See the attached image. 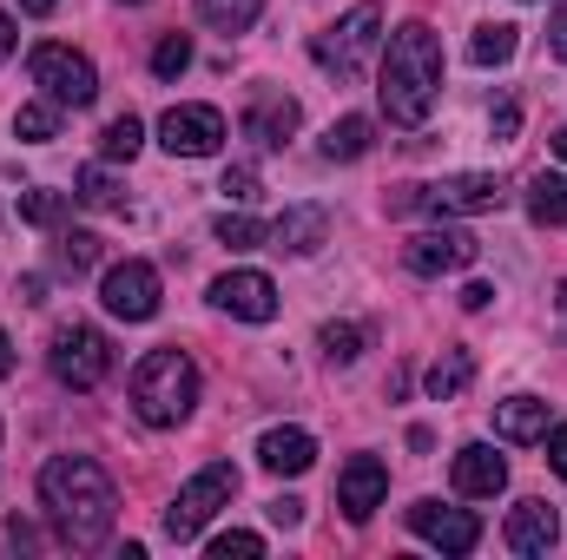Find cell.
Segmentation results:
<instances>
[{"label":"cell","mask_w":567,"mask_h":560,"mask_svg":"<svg viewBox=\"0 0 567 560\" xmlns=\"http://www.w3.org/2000/svg\"><path fill=\"white\" fill-rule=\"evenodd\" d=\"M133 409L152 428H178V422L198 409V363L178 343L140 356V370H133Z\"/></svg>","instance_id":"obj_3"},{"label":"cell","mask_w":567,"mask_h":560,"mask_svg":"<svg viewBox=\"0 0 567 560\" xmlns=\"http://www.w3.org/2000/svg\"><path fill=\"white\" fill-rule=\"evenodd\" d=\"M488 297H495L488 283H468V290H462V310H488Z\"/></svg>","instance_id":"obj_41"},{"label":"cell","mask_w":567,"mask_h":560,"mask_svg":"<svg viewBox=\"0 0 567 560\" xmlns=\"http://www.w3.org/2000/svg\"><path fill=\"white\" fill-rule=\"evenodd\" d=\"M258 560L265 554V541H258V535H245V528H231V535H218V541H212V560Z\"/></svg>","instance_id":"obj_35"},{"label":"cell","mask_w":567,"mask_h":560,"mask_svg":"<svg viewBox=\"0 0 567 560\" xmlns=\"http://www.w3.org/2000/svg\"><path fill=\"white\" fill-rule=\"evenodd\" d=\"M528 218L535 225H567V172H535L528 178Z\"/></svg>","instance_id":"obj_22"},{"label":"cell","mask_w":567,"mask_h":560,"mask_svg":"<svg viewBox=\"0 0 567 560\" xmlns=\"http://www.w3.org/2000/svg\"><path fill=\"white\" fill-rule=\"evenodd\" d=\"M231 495H238V468H231V462L198 468V475L172 495V508H165V535H172V541H192L218 508H231Z\"/></svg>","instance_id":"obj_7"},{"label":"cell","mask_w":567,"mask_h":560,"mask_svg":"<svg viewBox=\"0 0 567 560\" xmlns=\"http://www.w3.org/2000/svg\"><path fill=\"white\" fill-rule=\"evenodd\" d=\"M542 442H548V462H555V475L567 481V422H555V428H548Z\"/></svg>","instance_id":"obj_37"},{"label":"cell","mask_w":567,"mask_h":560,"mask_svg":"<svg viewBox=\"0 0 567 560\" xmlns=\"http://www.w3.org/2000/svg\"><path fill=\"white\" fill-rule=\"evenodd\" d=\"M323 238H330V211H323V205H290L278 225H271V245H278V251H290V258L323 251Z\"/></svg>","instance_id":"obj_18"},{"label":"cell","mask_w":567,"mask_h":560,"mask_svg":"<svg viewBox=\"0 0 567 560\" xmlns=\"http://www.w3.org/2000/svg\"><path fill=\"white\" fill-rule=\"evenodd\" d=\"M13 53H20V27L0 13V60H13Z\"/></svg>","instance_id":"obj_40"},{"label":"cell","mask_w":567,"mask_h":560,"mask_svg":"<svg viewBox=\"0 0 567 560\" xmlns=\"http://www.w3.org/2000/svg\"><path fill=\"white\" fill-rule=\"evenodd\" d=\"M317 343H323V356H330V363H357V356H363V343H370V330H363V323H323V336H317Z\"/></svg>","instance_id":"obj_29"},{"label":"cell","mask_w":567,"mask_h":560,"mask_svg":"<svg viewBox=\"0 0 567 560\" xmlns=\"http://www.w3.org/2000/svg\"><path fill=\"white\" fill-rule=\"evenodd\" d=\"M40 508H47V521L66 548H100L113 535L120 495H113V481L93 455H53L40 468Z\"/></svg>","instance_id":"obj_1"},{"label":"cell","mask_w":567,"mask_h":560,"mask_svg":"<svg viewBox=\"0 0 567 560\" xmlns=\"http://www.w3.org/2000/svg\"><path fill=\"white\" fill-rule=\"evenodd\" d=\"M515 46H522V27H508V20H488V27H475V40H468V60H475V66H508V60H515Z\"/></svg>","instance_id":"obj_23"},{"label":"cell","mask_w":567,"mask_h":560,"mask_svg":"<svg viewBox=\"0 0 567 560\" xmlns=\"http://www.w3.org/2000/svg\"><path fill=\"white\" fill-rule=\"evenodd\" d=\"M140 145H145V126L133 113L106 120V133H100V152H106V158H140Z\"/></svg>","instance_id":"obj_31"},{"label":"cell","mask_w":567,"mask_h":560,"mask_svg":"<svg viewBox=\"0 0 567 560\" xmlns=\"http://www.w3.org/2000/svg\"><path fill=\"white\" fill-rule=\"evenodd\" d=\"M93 265H100V238H93V231H66V238H60V271L86 278Z\"/></svg>","instance_id":"obj_32"},{"label":"cell","mask_w":567,"mask_h":560,"mask_svg":"<svg viewBox=\"0 0 567 560\" xmlns=\"http://www.w3.org/2000/svg\"><path fill=\"white\" fill-rule=\"evenodd\" d=\"M13 133H20L27 145L60 139V106H53V100H27V106L13 113Z\"/></svg>","instance_id":"obj_26"},{"label":"cell","mask_w":567,"mask_h":560,"mask_svg":"<svg viewBox=\"0 0 567 560\" xmlns=\"http://www.w3.org/2000/svg\"><path fill=\"white\" fill-rule=\"evenodd\" d=\"M185 66H192V40H185V33H165V40L152 46V73H158V80H178Z\"/></svg>","instance_id":"obj_33"},{"label":"cell","mask_w":567,"mask_h":560,"mask_svg":"<svg viewBox=\"0 0 567 560\" xmlns=\"http://www.w3.org/2000/svg\"><path fill=\"white\" fill-rule=\"evenodd\" d=\"M158 145L172 158H212L225 145V113L218 106H172L158 120Z\"/></svg>","instance_id":"obj_10"},{"label":"cell","mask_w":567,"mask_h":560,"mask_svg":"<svg viewBox=\"0 0 567 560\" xmlns=\"http://www.w3.org/2000/svg\"><path fill=\"white\" fill-rule=\"evenodd\" d=\"M0 376H13V343H7V330H0Z\"/></svg>","instance_id":"obj_42"},{"label":"cell","mask_w":567,"mask_h":560,"mask_svg":"<svg viewBox=\"0 0 567 560\" xmlns=\"http://www.w3.org/2000/svg\"><path fill=\"white\" fill-rule=\"evenodd\" d=\"M126 7H145V0H126Z\"/></svg>","instance_id":"obj_46"},{"label":"cell","mask_w":567,"mask_h":560,"mask_svg":"<svg viewBox=\"0 0 567 560\" xmlns=\"http://www.w3.org/2000/svg\"><path fill=\"white\" fill-rule=\"evenodd\" d=\"M548 46H555V60L567 66V0H555V7H548Z\"/></svg>","instance_id":"obj_36"},{"label":"cell","mask_w":567,"mask_h":560,"mask_svg":"<svg viewBox=\"0 0 567 560\" xmlns=\"http://www.w3.org/2000/svg\"><path fill=\"white\" fill-rule=\"evenodd\" d=\"M377 145V126L370 120H337L330 133H323V158H363Z\"/></svg>","instance_id":"obj_25"},{"label":"cell","mask_w":567,"mask_h":560,"mask_svg":"<svg viewBox=\"0 0 567 560\" xmlns=\"http://www.w3.org/2000/svg\"><path fill=\"white\" fill-rule=\"evenodd\" d=\"M449 481H455V495H462V501H495V495L508 488V462H502L488 442H468V448L455 455Z\"/></svg>","instance_id":"obj_15"},{"label":"cell","mask_w":567,"mask_h":560,"mask_svg":"<svg viewBox=\"0 0 567 560\" xmlns=\"http://www.w3.org/2000/svg\"><path fill=\"white\" fill-rule=\"evenodd\" d=\"M66 211H73V198H66V191H47V185L20 191V225H33V231H60V225H66Z\"/></svg>","instance_id":"obj_24"},{"label":"cell","mask_w":567,"mask_h":560,"mask_svg":"<svg viewBox=\"0 0 567 560\" xmlns=\"http://www.w3.org/2000/svg\"><path fill=\"white\" fill-rule=\"evenodd\" d=\"M555 152H561V158H567V126H561V139H555Z\"/></svg>","instance_id":"obj_44"},{"label":"cell","mask_w":567,"mask_h":560,"mask_svg":"<svg viewBox=\"0 0 567 560\" xmlns=\"http://www.w3.org/2000/svg\"><path fill=\"white\" fill-rule=\"evenodd\" d=\"M423 383H429V396H435V403H455V396L475 383V356H468V350H442V356L429 363Z\"/></svg>","instance_id":"obj_21"},{"label":"cell","mask_w":567,"mask_h":560,"mask_svg":"<svg viewBox=\"0 0 567 560\" xmlns=\"http://www.w3.org/2000/svg\"><path fill=\"white\" fill-rule=\"evenodd\" d=\"M383 113L390 126H423L442 100V46L423 20H403L383 46Z\"/></svg>","instance_id":"obj_2"},{"label":"cell","mask_w":567,"mask_h":560,"mask_svg":"<svg viewBox=\"0 0 567 560\" xmlns=\"http://www.w3.org/2000/svg\"><path fill=\"white\" fill-rule=\"evenodd\" d=\"M488 126H495V139H515V126H522V113H515V100H502Z\"/></svg>","instance_id":"obj_39"},{"label":"cell","mask_w":567,"mask_h":560,"mask_svg":"<svg viewBox=\"0 0 567 560\" xmlns=\"http://www.w3.org/2000/svg\"><path fill=\"white\" fill-rule=\"evenodd\" d=\"M231 205H251L258 191H265V178H258V165H225V185H218Z\"/></svg>","instance_id":"obj_34"},{"label":"cell","mask_w":567,"mask_h":560,"mask_svg":"<svg viewBox=\"0 0 567 560\" xmlns=\"http://www.w3.org/2000/svg\"><path fill=\"white\" fill-rule=\"evenodd\" d=\"M60 0H20V13H53Z\"/></svg>","instance_id":"obj_43"},{"label":"cell","mask_w":567,"mask_h":560,"mask_svg":"<svg viewBox=\"0 0 567 560\" xmlns=\"http://www.w3.org/2000/svg\"><path fill=\"white\" fill-rule=\"evenodd\" d=\"M47 363H53V376L66 383V390H100L106 383V370H113V350H106V336L93 330V323H60L53 330V350H47Z\"/></svg>","instance_id":"obj_8"},{"label":"cell","mask_w":567,"mask_h":560,"mask_svg":"<svg viewBox=\"0 0 567 560\" xmlns=\"http://www.w3.org/2000/svg\"><path fill=\"white\" fill-rule=\"evenodd\" d=\"M502 205V178L488 172H455V178H435V185H410L390 198V211H429V218H475V211H495Z\"/></svg>","instance_id":"obj_5"},{"label":"cell","mask_w":567,"mask_h":560,"mask_svg":"<svg viewBox=\"0 0 567 560\" xmlns=\"http://www.w3.org/2000/svg\"><path fill=\"white\" fill-rule=\"evenodd\" d=\"M271 521H278V528H297V521H303V501H297V495H278V501H271Z\"/></svg>","instance_id":"obj_38"},{"label":"cell","mask_w":567,"mask_h":560,"mask_svg":"<svg viewBox=\"0 0 567 560\" xmlns=\"http://www.w3.org/2000/svg\"><path fill=\"white\" fill-rule=\"evenodd\" d=\"M297 120H303V113H297L290 93H258V100L245 106V139L265 145V152H278V145L297 133Z\"/></svg>","instance_id":"obj_17"},{"label":"cell","mask_w":567,"mask_h":560,"mask_svg":"<svg viewBox=\"0 0 567 560\" xmlns=\"http://www.w3.org/2000/svg\"><path fill=\"white\" fill-rule=\"evenodd\" d=\"M198 13H205L212 27H225V33H245V27L265 13V0H198Z\"/></svg>","instance_id":"obj_30"},{"label":"cell","mask_w":567,"mask_h":560,"mask_svg":"<svg viewBox=\"0 0 567 560\" xmlns=\"http://www.w3.org/2000/svg\"><path fill=\"white\" fill-rule=\"evenodd\" d=\"M561 310H567V278H561Z\"/></svg>","instance_id":"obj_45"},{"label":"cell","mask_w":567,"mask_h":560,"mask_svg":"<svg viewBox=\"0 0 567 560\" xmlns=\"http://www.w3.org/2000/svg\"><path fill=\"white\" fill-rule=\"evenodd\" d=\"M482 258V245L468 238V231H416L410 245H403V265L416 271V278H449V271H468Z\"/></svg>","instance_id":"obj_11"},{"label":"cell","mask_w":567,"mask_h":560,"mask_svg":"<svg viewBox=\"0 0 567 560\" xmlns=\"http://www.w3.org/2000/svg\"><path fill=\"white\" fill-rule=\"evenodd\" d=\"M100 303H106L113 317H126V323H152V317H158V271H152L145 258L113 265V271L100 278Z\"/></svg>","instance_id":"obj_9"},{"label":"cell","mask_w":567,"mask_h":560,"mask_svg":"<svg viewBox=\"0 0 567 560\" xmlns=\"http://www.w3.org/2000/svg\"><path fill=\"white\" fill-rule=\"evenodd\" d=\"M27 73H33V86L53 100V106H93L100 100V73H93V60L86 53H73V46H60V40H40L33 53H27Z\"/></svg>","instance_id":"obj_6"},{"label":"cell","mask_w":567,"mask_h":560,"mask_svg":"<svg viewBox=\"0 0 567 560\" xmlns=\"http://www.w3.org/2000/svg\"><path fill=\"white\" fill-rule=\"evenodd\" d=\"M502 541L515 548V554H548L555 541H561V515L548 508V501H515V515H508V528H502Z\"/></svg>","instance_id":"obj_16"},{"label":"cell","mask_w":567,"mask_h":560,"mask_svg":"<svg viewBox=\"0 0 567 560\" xmlns=\"http://www.w3.org/2000/svg\"><path fill=\"white\" fill-rule=\"evenodd\" d=\"M212 303L225 317H238V323H271L278 317V283L265 278V271H225V278L212 283Z\"/></svg>","instance_id":"obj_13"},{"label":"cell","mask_w":567,"mask_h":560,"mask_svg":"<svg viewBox=\"0 0 567 560\" xmlns=\"http://www.w3.org/2000/svg\"><path fill=\"white\" fill-rule=\"evenodd\" d=\"M555 422H548V403L542 396H508V403H495V435L502 442H542Z\"/></svg>","instance_id":"obj_20"},{"label":"cell","mask_w":567,"mask_h":560,"mask_svg":"<svg viewBox=\"0 0 567 560\" xmlns=\"http://www.w3.org/2000/svg\"><path fill=\"white\" fill-rule=\"evenodd\" d=\"M73 198L93 205V211H120V178H113L106 165H86V172L73 178Z\"/></svg>","instance_id":"obj_27"},{"label":"cell","mask_w":567,"mask_h":560,"mask_svg":"<svg viewBox=\"0 0 567 560\" xmlns=\"http://www.w3.org/2000/svg\"><path fill=\"white\" fill-rule=\"evenodd\" d=\"M383 495H390V468H383L377 455H350L343 475H337V508H343L350 521H370V515L383 508Z\"/></svg>","instance_id":"obj_14"},{"label":"cell","mask_w":567,"mask_h":560,"mask_svg":"<svg viewBox=\"0 0 567 560\" xmlns=\"http://www.w3.org/2000/svg\"><path fill=\"white\" fill-rule=\"evenodd\" d=\"M377 46H383V7H377V0H357L337 27H323V33L310 40V60H317L323 73H337V80H357Z\"/></svg>","instance_id":"obj_4"},{"label":"cell","mask_w":567,"mask_h":560,"mask_svg":"<svg viewBox=\"0 0 567 560\" xmlns=\"http://www.w3.org/2000/svg\"><path fill=\"white\" fill-rule=\"evenodd\" d=\"M410 535H423L429 548H442V554H475V541H482V521H475L468 508L416 501V508H410Z\"/></svg>","instance_id":"obj_12"},{"label":"cell","mask_w":567,"mask_h":560,"mask_svg":"<svg viewBox=\"0 0 567 560\" xmlns=\"http://www.w3.org/2000/svg\"><path fill=\"white\" fill-rule=\"evenodd\" d=\"M258 462L271 475H303L317 462V442H310V428H265L258 435Z\"/></svg>","instance_id":"obj_19"},{"label":"cell","mask_w":567,"mask_h":560,"mask_svg":"<svg viewBox=\"0 0 567 560\" xmlns=\"http://www.w3.org/2000/svg\"><path fill=\"white\" fill-rule=\"evenodd\" d=\"M212 238H218L225 251H258V245L271 238V225H258V218H245V211H225V218L212 225Z\"/></svg>","instance_id":"obj_28"}]
</instances>
